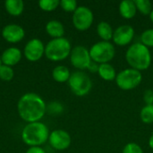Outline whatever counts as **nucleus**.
I'll list each match as a JSON object with an SVG mask.
<instances>
[{
    "label": "nucleus",
    "mask_w": 153,
    "mask_h": 153,
    "mask_svg": "<svg viewBox=\"0 0 153 153\" xmlns=\"http://www.w3.org/2000/svg\"><path fill=\"white\" fill-rule=\"evenodd\" d=\"M20 117L26 122L39 121L45 115L47 107L43 99L36 93H26L18 101L17 105Z\"/></svg>",
    "instance_id": "f257e3e1"
},
{
    "label": "nucleus",
    "mask_w": 153,
    "mask_h": 153,
    "mask_svg": "<svg viewBox=\"0 0 153 153\" xmlns=\"http://www.w3.org/2000/svg\"><path fill=\"white\" fill-rule=\"evenodd\" d=\"M126 59L131 68L137 71L147 70L152 65V53L146 46L141 42L132 44L126 52Z\"/></svg>",
    "instance_id": "f03ea898"
},
{
    "label": "nucleus",
    "mask_w": 153,
    "mask_h": 153,
    "mask_svg": "<svg viewBox=\"0 0 153 153\" xmlns=\"http://www.w3.org/2000/svg\"><path fill=\"white\" fill-rule=\"evenodd\" d=\"M48 126L40 122L28 123L22 132V141L31 147H39L48 140Z\"/></svg>",
    "instance_id": "7ed1b4c3"
},
{
    "label": "nucleus",
    "mask_w": 153,
    "mask_h": 153,
    "mask_svg": "<svg viewBox=\"0 0 153 153\" xmlns=\"http://www.w3.org/2000/svg\"><path fill=\"white\" fill-rule=\"evenodd\" d=\"M72 46L65 38L51 39L45 47V55L51 61H62L70 56Z\"/></svg>",
    "instance_id": "20e7f679"
},
{
    "label": "nucleus",
    "mask_w": 153,
    "mask_h": 153,
    "mask_svg": "<svg viewBox=\"0 0 153 153\" xmlns=\"http://www.w3.org/2000/svg\"><path fill=\"white\" fill-rule=\"evenodd\" d=\"M89 51L91 60L99 65L109 63L116 55V48L110 41H99L93 44Z\"/></svg>",
    "instance_id": "39448f33"
},
{
    "label": "nucleus",
    "mask_w": 153,
    "mask_h": 153,
    "mask_svg": "<svg viewBox=\"0 0 153 153\" xmlns=\"http://www.w3.org/2000/svg\"><path fill=\"white\" fill-rule=\"evenodd\" d=\"M68 84L72 92L79 97L86 96L92 88V82L90 76L82 71H76L71 74Z\"/></svg>",
    "instance_id": "423d86ee"
},
{
    "label": "nucleus",
    "mask_w": 153,
    "mask_h": 153,
    "mask_svg": "<svg viewBox=\"0 0 153 153\" xmlns=\"http://www.w3.org/2000/svg\"><path fill=\"white\" fill-rule=\"evenodd\" d=\"M115 81L118 88L121 90L131 91L141 84L143 81V74L140 71L130 67L120 71Z\"/></svg>",
    "instance_id": "0eeeda50"
},
{
    "label": "nucleus",
    "mask_w": 153,
    "mask_h": 153,
    "mask_svg": "<svg viewBox=\"0 0 153 153\" xmlns=\"http://www.w3.org/2000/svg\"><path fill=\"white\" fill-rule=\"evenodd\" d=\"M94 20V15L92 11L85 6L80 5L74 12L73 14V24L78 30L84 31L90 29L92 25Z\"/></svg>",
    "instance_id": "6e6552de"
},
{
    "label": "nucleus",
    "mask_w": 153,
    "mask_h": 153,
    "mask_svg": "<svg viewBox=\"0 0 153 153\" xmlns=\"http://www.w3.org/2000/svg\"><path fill=\"white\" fill-rule=\"evenodd\" d=\"M70 61L75 68L79 70H85L88 69L92 60L87 48L83 46H76L71 50Z\"/></svg>",
    "instance_id": "1a4fd4ad"
},
{
    "label": "nucleus",
    "mask_w": 153,
    "mask_h": 153,
    "mask_svg": "<svg viewBox=\"0 0 153 153\" xmlns=\"http://www.w3.org/2000/svg\"><path fill=\"white\" fill-rule=\"evenodd\" d=\"M134 37V29L128 24L117 27L113 33V41L116 45L124 47L129 45Z\"/></svg>",
    "instance_id": "9d476101"
},
{
    "label": "nucleus",
    "mask_w": 153,
    "mask_h": 153,
    "mask_svg": "<svg viewBox=\"0 0 153 153\" xmlns=\"http://www.w3.org/2000/svg\"><path fill=\"white\" fill-rule=\"evenodd\" d=\"M48 141L50 145L56 151H64L66 150L71 144V136L70 134L61 129H57L53 131L48 137Z\"/></svg>",
    "instance_id": "9b49d317"
},
{
    "label": "nucleus",
    "mask_w": 153,
    "mask_h": 153,
    "mask_svg": "<svg viewBox=\"0 0 153 153\" xmlns=\"http://www.w3.org/2000/svg\"><path fill=\"white\" fill-rule=\"evenodd\" d=\"M44 53H45V47L43 45V42L39 39H30L24 48L25 57L32 62L39 60Z\"/></svg>",
    "instance_id": "f8f14e48"
},
{
    "label": "nucleus",
    "mask_w": 153,
    "mask_h": 153,
    "mask_svg": "<svg viewBox=\"0 0 153 153\" xmlns=\"http://www.w3.org/2000/svg\"><path fill=\"white\" fill-rule=\"evenodd\" d=\"M25 32L22 26L18 24H8L2 30L3 38L11 43H16L24 38Z\"/></svg>",
    "instance_id": "ddd939ff"
},
{
    "label": "nucleus",
    "mask_w": 153,
    "mask_h": 153,
    "mask_svg": "<svg viewBox=\"0 0 153 153\" xmlns=\"http://www.w3.org/2000/svg\"><path fill=\"white\" fill-rule=\"evenodd\" d=\"M21 58H22V53L21 50L17 48H9L5 49L1 56L2 63L11 67L18 64Z\"/></svg>",
    "instance_id": "4468645a"
},
{
    "label": "nucleus",
    "mask_w": 153,
    "mask_h": 153,
    "mask_svg": "<svg viewBox=\"0 0 153 153\" xmlns=\"http://www.w3.org/2000/svg\"><path fill=\"white\" fill-rule=\"evenodd\" d=\"M119 13L125 19H132L136 15L137 8L134 1L133 0H123L119 4Z\"/></svg>",
    "instance_id": "2eb2a0df"
},
{
    "label": "nucleus",
    "mask_w": 153,
    "mask_h": 153,
    "mask_svg": "<svg viewBox=\"0 0 153 153\" xmlns=\"http://www.w3.org/2000/svg\"><path fill=\"white\" fill-rule=\"evenodd\" d=\"M46 30L53 39L63 38L65 34V27L63 23L57 20L49 21L46 25Z\"/></svg>",
    "instance_id": "dca6fc26"
},
{
    "label": "nucleus",
    "mask_w": 153,
    "mask_h": 153,
    "mask_svg": "<svg viewBox=\"0 0 153 153\" xmlns=\"http://www.w3.org/2000/svg\"><path fill=\"white\" fill-rule=\"evenodd\" d=\"M98 74L101 79H103L104 81H107V82L115 81L117 78V75L116 69L109 63L100 65L99 69H98Z\"/></svg>",
    "instance_id": "f3484780"
},
{
    "label": "nucleus",
    "mask_w": 153,
    "mask_h": 153,
    "mask_svg": "<svg viewBox=\"0 0 153 153\" xmlns=\"http://www.w3.org/2000/svg\"><path fill=\"white\" fill-rule=\"evenodd\" d=\"M97 33L103 41H109L113 38L114 30L108 22H100L97 25Z\"/></svg>",
    "instance_id": "a211bd4d"
},
{
    "label": "nucleus",
    "mask_w": 153,
    "mask_h": 153,
    "mask_svg": "<svg viewBox=\"0 0 153 153\" xmlns=\"http://www.w3.org/2000/svg\"><path fill=\"white\" fill-rule=\"evenodd\" d=\"M52 76H53V79L57 82H68L71 76V73H70V70L66 66L57 65L53 69Z\"/></svg>",
    "instance_id": "6ab92c4d"
},
{
    "label": "nucleus",
    "mask_w": 153,
    "mask_h": 153,
    "mask_svg": "<svg viewBox=\"0 0 153 153\" xmlns=\"http://www.w3.org/2000/svg\"><path fill=\"white\" fill-rule=\"evenodd\" d=\"M6 11L13 16L20 15L24 8V3L22 0H7L4 2Z\"/></svg>",
    "instance_id": "aec40b11"
},
{
    "label": "nucleus",
    "mask_w": 153,
    "mask_h": 153,
    "mask_svg": "<svg viewBox=\"0 0 153 153\" xmlns=\"http://www.w3.org/2000/svg\"><path fill=\"white\" fill-rule=\"evenodd\" d=\"M140 118L143 123L150 125L153 123V105H145L141 112Z\"/></svg>",
    "instance_id": "412c9836"
},
{
    "label": "nucleus",
    "mask_w": 153,
    "mask_h": 153,
    "mask_svg": "<svg viewBox=\"0 0 153 153\" xmlns=\"http://www.w3.org/2000/svg\"><path fill=\"white\" fill-rule=\"evenodd\" d=\"M137 11L143 15H150L152 11V4L149 0H134Z\"/></svg>",
    "instance_id": "4be33fe9"
},
{
    "label": "nucleus",
    "mask_w": 153,
    "mask_h": 153,
    "mask_svg": "<svg viewBox=\"0 0 153 153\" xmlns=\"http://www.w3.org/2000/svg\"><path fill=\"white\" fill-rule=\"evenodd\" d=\"M39 7L47 12L53 11L56 9L58 5H60V1L58 0H40L39 2Z\"/></svg>",
    "instance_id": "5701e85b"
},
{
    "label": "nucleus",
    "mask_w": 153,
    "mask_h": 153,
    "mask_svg": "<svg viewBox=\"0 0 153 153\" xmlns=\"http://www.w3.org/2000/svg\"><path fill=\"white\" fill-rule=\"evenodd\" d=\"M141 43L147 48H153V29H148L141 34Z\"/></svg>",
    "instance_id": "b1692460"
},
{
    "label": "nucleus",
    "mask_w": 153,
    "mask_h": 153,
    "mask_svg": "<svg viewBox=\"0 0 153 153\" xmlns=\"http://www.w3.org/2000/svg\"><path fill=\"white\" fill-rule=\"evenodd\" d=\"M14 73L11 66L2 65L0 66V79L3 81H11L13 78Z\"/></svg>",
    "instance_id": "393cba45"
},
{
    "label": "nucleus",
    "mask_w": 153,
    "mask_h": 153,
    "mask_svg": "<svg viewBox=\"0 0 153 153\" xmlns=\"http://www.w3.org/2000/svg\"><path fill=\"white\" fill-rule=\"evenodd\" d=\"M60 6L65 12H74L78 7L75 0H61Z\"/></svg>",
    "instance_id": "a878e982"
},
{
    "label": "nucleus",
    "mask_w": 153,
    "mask_h": 153,
    "mask_svg": "<svg viewBox=\"0 0 153 153\" xmlns=\"http://www.w3.org/2000/svg\"><path fill=\"white\" fill-rule=\"evenodd\" d=\"M122 153H144L143 150L142 149V147L135 143H127Z\"/></svg>",
    "instance_id": "bb28decb"
},
{
    "label": "nucleus",
    "mask_w": 153,
    "mask_h": 153,
    "mask_svg": "<svg viewBox=\"0 0 153 153\" xmlns=\"http://www.w3.org/2000/svg\"><path fill=\"white\" fill-rule=\"evenodd\" d=\"M143 100L146 105H153V91L148 89L143 93Z\"/></svg>",
    "instance_id": "cd10ccee"
},
{
    "label": "nucleus",
    "mask_w": 153,
    "mask_h": 153,
    "mask_svg": "<svg viewBox=\"0 0 153 153\" xmlns=\"http://www.w3.org/2000/svg\"><path fill=\"white\" fill-rule=\"evenodd\" d=\"M99 64H97V63H95V62H93V61H91V63L90 64V65H89V67H88V70L90 71V72H91V73H98V69H99Z\"/></svg>",
    "instance_id": "c85d7f7f"
},
{
    "label": "nucleus",
    "mask_w": 153,
    "mask_h": 153,
    "mask_svg": "<svg viewBox=\"0 0 153 153\" xmlns=\"http://www.w3.org/2000/svg\"><path fill=\"white\" fill-rule=\"evenodd\" d=\"M26 153H46L45 151L40 147H30Z\"/></svg>",
    "instance_id": "c756f323"
},
{
    "label": "nucleus",
    "mask_w": 153,
    "mask_h": 153,
    "mask_svg": "<svg viewBox=\"0 0 153 153\" xmlns=\"http://www.w3.org/2000/svg\"><path fill=\"white\" fill-rule=\"evenodd\" d=\"M149 146L152 150H153V134L151 135V137L149 139Z\"/></svg>",
    "instance_id": "7c9ffc66"
},
{
    "label": "nucleus",
    "mask_w": 153,
    "mask_h": 153,
    "mask_svg": "<svg viewBox=\"0 0 153 153\" xmlns=\"http://www.w3.org/2000/svg\"><path fill=\"white\" fill-rule=\"evenodd\" d=\"M149 16H150V19H151V21H152V22H153V9H152V13H151V14H150Z\"/></svg>",
    "instance_id": "2f4dec72"
},
{
    "label": "nucleus",
    "mask_w": 153,
    "mask_h": 153,
    "mask_svg": "<svg viewBox=\"0 0 153 153\" xmlns=\"http://www.w3.org/2000/svg\"><path fill=\"white\" fill-rule=\"evenodd\" d=\"M2 65V60H1V56H0V66Z\"/></svg>",
    "instance_id": "473e14b6"
}]
</instances>
